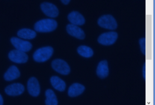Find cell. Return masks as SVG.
I'll return each mask as SVG.
<instances>
[{
	"instance_id": "1",
	"label": "cell",
	"mask_w": 155,
	"mask_h": 105,
	"mask_svg": "<svg viewBox=\"0 0 155 105\" xmlns=\"http://www.w3.org/2000/svg\"><path fill=\"white\" fill-rule=\"evenodd\" d=\"M58 24L56 21L51 19H45L38 21L34 26L35 30L40 33H49L55 30Z\"/></svg>"
},
{
	"instance_id": "20",
	"label": "cell",
	"mask_w": 155,
	"mask_h": 105,
	"mask_svg": "<svg viewBox=\"0 0 155 105\" xmlns=\"http://www.w3.org/2000/svg\"><path fill=\"white\" fill-rule=\"evenodd\" d=\"M139 44L140 46L141 51L144 55H145L146 51V40L145 38H141L139 41Z\"/></svg>"
},
{
	"instance_id": "13",
	"label": "cell",
	"mask_w": 155,
	"mask_h": 105,
	"mask_svg": "<svg viewBox=\"0 0 155 105\" xmlns=\"http://www.w3.org/2000/svg\"><path fill=\"white\" fill-rule=\"evenodd\" d=\"M20 76V71L15 66L9 67L4 75V79L7 81H11L18 78Z\"/></svg>"
},
{
	"instance_id": "11",
	"label": "cell",
	"mask_w": 155,
	"mask_h": 105,
	"mask_svg": "<svg viewBox=\"0 0 155 105\" xmlns=\"http://www.w3.org/2000/svg\"><path fill=\"white\" fill-rule=\"evenodd\" d=\"M67 31L68 34L72 37H75L79 40H83L85 37V34L84 31L79 27L68 24L67 26Z\"/></svg>"
},
{
	"instance_id": "17",
	"label": "cell",
	"mask_w": 155,
	"mask_h": 105,
	"mask_svg": "<svg viewBox=\"0 0 155 105\" xmlns=\"http://www.w3.org/2000/svg\"><path fill=\"white\" fill-rule=\"evenodd\" d=\"M17 36L25 40H32L36 37L37 33L31 29H22L17 32Z\"/></svg>"
},
{
	"instance_id": "8",
	"label": "cell",
	"mask_w": 155,
	"mask_h": 105,
	"mask_svg": "<svg viewBox=\"0 0 155 105\" xmlns=\"http://www.w3.org/2000/svg\"><path fill=\"white\" fill-rule=\"evenodd\" d=\"M41 8L45 14L48 17H57L59 15V10L56 6L51 3L45 2L41 4Z\"/></svg>"
},
{
	"instance_id": "22",
	"label": "cell",
	"mask_w": 155,
	"mask_h": 105,
	"mask_svg": "<svg viewBox=\"0 0 155 105\" xmlns=\"http://www.w3.org/2000/svg\"><path fill=\"white\" fill-rule=\"evenodd\" d=\"M61 2L63 3L64 4L68 5V3H70V0H62Z\"/></svg>"
},
{
	"instance_id": "19",
	"label": "cell",
	"mask_w": 155,
	"mask_h": 105,
	"mask_svg": "<svg viewBox=\"0 0 155 105\" xmlns=\"http://www.w3.org/2000/svg\"><path fill=\"white\" fill-rule=\"evenodd\" d=\"M78 52L82 57L85 58H90L93 55V51L91 48L87 46H79L78 49Z\"/></svg>"
},
{
	"instance_id": "15",
	"label": "cell",
	"mask_w": 155,
	"mask_h": 105,
	"mask_svg": "<svg viewBox=\"0 0 155 105\" xmlns=\"http://www.w3.org/2000/svg\"><path fill=\"white\" fill-rule=\"evenodd\" d=\"M85 88L84 86L80 84H74L68 88V96L71 97L78 96L84 92Z\"/></svg>"
},
{
	"instance_id": "5",
	"label": "cell",
	"mask_w": 155,
	"mask_h": 105,
	"mask_svg": "<svg viewBox=\"0 0 155 105\" xmlns=\"http://www.w3.org/2000/svg\"><path fill=\"white\" fill-rule=\"evenodd\" d=\"M11 41L16 50L23 52H29L32 48V45L30 42L27 41L23 40L17 37H12L11 38Z\"/></svg>"
},
{
	"instance_id": "16",
	"label": "cell",
	"mask_w": 155,
	"mask_h": 105,
	"mask_svg": "<svg viewBox=\"0 0 155 105\" xmlns=\"http://www.w3.org/2000/svg\"><path fill=\"white\" fill-rule=\"evenodd\" d=\"M50 82L55 89L61 92L64 91L66 89V83L58 77H52L50 79Z\"/></svg>"
},
{
	"instance_id": "7",
	"label": "cell",
	"mask_w": 155,
	"mask_h": 105,
	"mask_svg": "<svg viewBox=\"0 0 155 105\" xmlns=\"http://www.w3.org/2000/svg\"><path fill=\"white\" fill-rule=\"evenodd\" d=\"M118 34L116 32H111L101 34L98 38L99 43L104 45H110L116 42Z\"/></svg>"
},
{
	"instance_id": "6",
	"label": "cell",
	"mask_w": 155,
	"mask_h": 105,
	"mask_svg": "<svg viewBox=\"0 0 155 105\" xmlns=\"http://www.w3.org/2000/svg\"><path fill=\"white\" fill-rule=\"evenodd\" d=\"M8 58L12 62L16 63H26L28 60V56L25 52L19 50L11 51L8 54Z\"/></svg>"
},
{
	"instance_id": "2",
	"label": "cell",
	"mask_w": 155,
	"mask_h": 105,
	"mask_svg": "<svg viewBox=\"0 0 155 105\" xmlns=\"http://www.w3.org/2000/svg\"><path fill=\"white\" fill-rule=\"evenodd\" d=\"M53 53V49L50 46L39 48L33 55V59L38 62H44L48 60Z\"/></svg>"
},
{
	"instance_id": "10",
	"label": "cell",
	"mask_w": 155,
	"mask_h": 105,
	"mask_svg": "<svg viewBox=\"0 0 155 105\" xmlns=\"http://www.w3.org/2000/svg\"><path fill=\"white\" fill-rule=\"evenodd\" d=\"M27 89L29 94L34 96L37 97L40 93V85L38 81L36 78L32 77L29 79L27 83Z\"/></svg>"
},
{
	"instance_id": "9",
	"label": "cell",
	"mask_w": 155,
	"mask_h": 105,
	"mask_svg": "<svg viewBox=\"0 0 155 105\" xmlns=\"http://www.w3.org/2000/svg\"><path fill=\"white\" fill-rule=\"evenodd\" d=\"M25 91L23 84L15 83L8 85L5 88V92L9 96H18L22 94Z\"/></svg>"
},
{
	"instance_id": "4",
	"label": "cell",
	"mask_w": 155,
	"mask_h": 105,
	"mask_svg": "<svg viewBox=\"0 0 155 105\" xmlns=\"http://www.w3.org/2000/svg\"><path fill=\"white\" fill-rule=\"evenodd\" d=\"M51 65L54 70L62 75H68L71 71L68 64L62 59H55L52 62Z\"/></svg>"
},
{
	"instance_id": "3",
	"label": "cell",
	"mask_w": 155,
	"mask_h": 105,
	"mask_svg": "<svg viewBox=\"0 0 155 105\" xmlns=\"http://www.w3.org/2000/svg\"><path fill=\"white\" fill-rule=\"evenodd\" d=\"M97 23L100 27L109 30H115L117 27V22L110 15H104L99 19Z\"/></svg>"
},
{
	"instance_id": "21",
	"label": "cell",
	"mask_w": 155,
	"mask_h": 105,
	"mask_svg": "<svg viewBox=\"0 0 155 105\" xmlns=\"http://www.w3.org/2000/svg\"><path fill=\"white\" fill-rule=\"evenodd\" d=\"M145 69H146V68H145V64H144V65H143V70H142V71H143V77H144V79H145V73H146V72H145Z\"/></svg>"
},
{
	"instance_id": "12",
	"label": "cell",
	"mask_w": 155,
	"mask_h": 105,
	"mask_svg": "<svg viewBox=\"0 0 155 105\" xmlns=\"http://www.w3.org/2000/svg\"><path fill=\"white\" fill-rule=\"evenodd\" d=\"M68 18L70 22L72 25H83L85 22V20L82 15L78 11H72L68 15Z\"/></svg>"
},
{
	"instance_id": "18",
	"label": "cell",
	"mask_w": 155,
	"mask_h": 105,
	"mask_svg": "<svg viewBox=\"0 0 155 105\" xmlns=\"http://www.w3.org/2000/svg\"><path fill=\"white\" fill-rule=\"evenodd\" d=\"M45 104L46 105H57L58 100L54 91L51 89H48L45 92Z\"/></svg>"
},
{
	"instance_id": "14",
	"label": "cell",
	"mask_w": 155,
	"mask_h": 105,
	"mask_svg": "<svg viewBox=\"0 0 155 105\" xmlns=\"http://www.w3.org/2000/svg\"><path fill=\"white\" fill-rule=\"evenodd\" d=\"M97 74L101 79H104L107 77L109 74V69L107 61H101L99 63L97 69Z\"/></svg>"
},
{
	"instance_id": "23",
	"label": "cell",
	"mask_w": 155,
	"mask_h": 105,
	"mask_svg": "<svg viewBox=\"0 0 155 105\" xmlns=\"http://www.w3.org/2000/svg\"><path fill=\"white\" fill-rule=\"evenodd\" d=\"M4 103V100H3V97L0 94V105H3Z\"/></svg>"
}]
</instances>
